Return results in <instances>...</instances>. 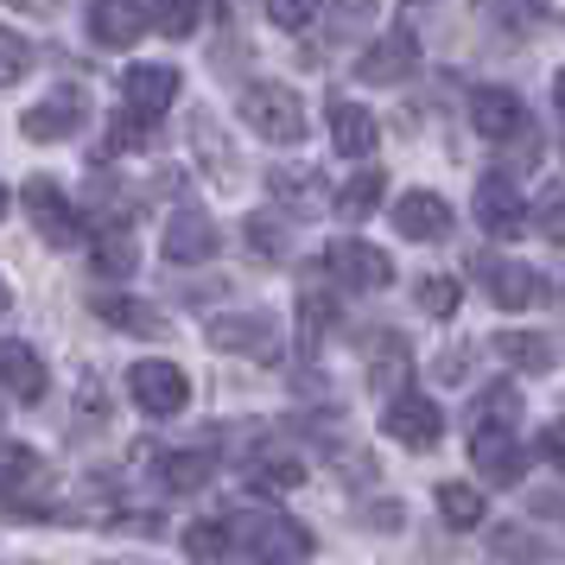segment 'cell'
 Here are the masks:
<instances>
[{
	"instance_id": "cell-39",
	"label": "cell",
	"mask_w": 565,
	"mask_h": 565,
	"mask_svg": "<svg viewBox=\"0 0 565 565\" xmlns=\"http://www.w3.org/2000/svg\"><path fill=\"white\" fill-rule=\"evenodd\" d=\"M540 451H546V458H553V463L565 470V419H559V426H546V433H540Z\"/></svg>"
},
{
	"instance_id": "cell-5",
	"label": "cell",
	"mask_w": 565,
	"mask_h": 565,
	"mask_svg": "<svg viewBox=\"0 0 565 565\" xmlns=\"http://www.w3.org/2000/svg\"><path fill=\"white\" fill-rule=\"evenodd\" d=\"M26 216H32V230L45 235L52 248H77L83 242V216H77V204L64 198V184H52V179H26Z\"/></svg>"
},
{
	"instance_id": "cell-9",
	"label": "cell",
	"mask_w": 565,
	"mask_h": 565,
	"mask_svg": "<svg viewBox=\"0 0 565 565\" xmlns=\"http://www.w3.org/2000/svg\"><path fill=\"white\" fill-rule=\"evenodd\" d=\"M216 248H223V230H216L210 210H198V204L172 210V223H166V235H159V255L179 260V267H198V260H210Z\"/></svg>"
},
{
	"instance_id": "cell-4",
	"label": "cell",
	"mask_w": 565,
	"mask_h": 565,
	"mask_svg": "<svg viewBox=\"0 0 565 565\" xmlns=\"http://www.w3.org/2000/svg\"><path fill=\"white\" fill-rule=\"evenodd\" d=\"M128 394H134V407L147 413V419H172V413L191 407V382H184L179 362H166V356L134 362L128 369Z\"/></svg>"
},
{
	"instance_id": "cell-21",
	"label": "cell",
	"mask_w": 565,
	"mask_h": 565,
	"mask_svg": "<svg viewBox=\"0 0 565 565\" xmlns=\"http://www.w3.org/2000/svg\"><path fill=\"white\" fill-rule=\"evenodd\" d=\"M331 140H337V153H375V140H382V128H375V115L356 103H331Z\"/></svg>"
},
{
	"instance_id": "cell-35",
	"label": "cell",
	"mask_w": 565,
	"mask_h": 565,
	"mask_svg": "<svg viewBox=\"0 0 565 565\" xmlns=\"http://www.w3.org/2000/svg\"><path fill=\"white\" fill-rule=\"evenodd\" d=\"M318 7H324V0H267V20H274V26H286V32H299V26H311V20H318Z\"/></svg>"
},
{
	"instance_id": "cell-13",
	"label": "cell",
	"mask_w": 565,
	"mask_h": 565,
	"mask_svg": "<svg viewBox=\"0 0 565 565\" xmlns=\"http://www.w3.org/2000/svg\"><path fill=\"white\" fill-rule=\"evenodd\" d=\"M147 0H89V39L103 52H128L134 39H147Z\"/></svg>"
},
{
	"instance_id": "cell-25",
	"label": "cell",
	"mask_w": 565,
	"mask_h": 565,
	"mask_svg": "<svg viewBox=\"0 0 565 565\" xmlns=\"http://www.w3.org/2000/svg\"><path fill=\"white\" fill-rule=\"evenodd\" d=\"M382 191H387V179L382 172H356V179L343 184V191H337V216H343V223H362V216H375V204H382Z\"/></svg>"
},
{
	"instance_id": "cell-34",
	"label": "cell",
	"mask_w": 565,
	"mask_h": 565,
	"mask_svg": "<svg viewBox=\"0 0 565 565\" xmlns=\"http://www.w3.org/2000/svg\"><path fill=\"white\" fill-rule=\"evenodd\" d=\"M540 553H546V546H540L527 527H502V534H495V559L502 565H540Z\"/></svg>"
},
{
	"instance_id": "cell-32",
	"label": "cell",
	"mask_w": 565,
	"mask_h": 565,
	"mask_svg": "<svg viewBox=\"0 0 565 565\" xmlns=\"http://www.w3.org/2000/svg\"><path fill=\"white\" fill-rule=\"evenodd\" d=\"M26 71H32V45L13 26H0V89H13Z\"/></svg>"
},
{
	"instance_id": "cell-27",
	"label": "cell",
	"mask_w": 565,
	"mask_h": 565,
	"mask_svg": "<svg viewBox=\"0 0 565 565\" xmlns=\"http://www.w3.org/2000/svg\"><path fill=\"white\" fill-rule=\"evenodd\" d=\"M230 546H235L230 521H191L184 527V559H198V565H216Z\"/></svg>"
},
{
	"instance_id": "cell-23",
	"label": "cell",
	"mask_w": 565,
	"mask_h": 565,
	"mask_svg": "<svg viewBox=\"0 0 565 565\" xmlns=\"http://www.w3.org/2000/svg\"><path fill=\"white\" fill-rule=\"evenodd\" d=\"M210 451H166L159 458V483L172 489V495H191V489H204L210 483Z\"/></svg>"
},
{
	"instance_id": "cell-12",
	"label": "cell",
	"mask_w": 565,
	"mask_h": 565,
	"mask_svg": "<svg viewBox=\"0 0 565 565\" xmlns=\"http://www.w3.org/2000/svg\"><path fill=\"white\" fill-rule=\"evenodd\" d=\"M83 115H89L83 89H52L45 103H32L26 115H20V134L39 140V147H52V140H71V134L83 128Z\"/></svg>"
},
{
	"instance_id": "cell-17",
	"label": "cell",
	"mask_w": 565,
	"mask_h": 565,
	"mask_svg": "<svg viewBox=\"0 0 565 565\" xmlns=\"http://www.w3.org/2000/svg\"><path fill=\"white\" fill-rule=\"evenodd\" d=\"M0 394L13 401H45V356L32 343H0Z\"/></svg>"
},
{
	"instance_id": "cell-41",
	"label": "cell",
	"mask_w": 565,
	"mask_h": 565,
	"mask_svg": "<svg viewBox=\"0 0 565 565\" xmlns=\"http://www.w3.org/2000/svg\"><path fill=\"white\" fill-rule=\"evenodd\" d=\"M553 96H559V115H565V71H559V83H553Z\"/></svg>"
},
{
	"instance_id": "cell-22",
	"label": "cell",
	"mask_w": 565,
	"mask_h": 565,
	"mask_svg": "<svg viewBox=\"0 0 565 565\" xmlns=\"http://www.w3.org/2000/svg\"><path fill=\"white\" fill-rule=\"evenodd\" d=\"M489 350H495L502 362H514V369H527V375H540V369L553 362V343L534 337V331H495L489 337Z\"/></svg>"
},
{
	"instance_id": "cell-20",
	"label": "cell",
	"mask_w": 565,
	"mask_h": 565,
	"mask_svg": "<svg viewBox=\"0 0 565 565\" xmlns=\"http://www.w3.org/2000/svg\"><path fill=\"white\" fill-rule=\"evenodd\" d=\"M89 311H96L103 324H115V331H128V337H159L166 331V318H159L147 299H128V292H96Z\"/></svg>"
},
{
	"instance_id": "cell-2",
	"label": "cell",
	"mask_w": 565,
	"mask_h": 565,
	"mask_svg": "<svg viewBox=\"0 0 565 565\" xmlns=\"http://www.w3.org/2000/svg\"><path fill=\"white\" fill-rule=\"evenodd\" d=\"M242 121H248L260 140H274V147L306 140V103H299V89H286V83H248V89H242Z\"/></svg>"
},
{
	"instance_id": "cell-42",
	"label": "cell",
	"mask_w": 565,
	"mask_h": 565,
	"mask_svg": "<svg viewBox=\"0 0 565 565\" xmlns=\"http://www.w3.org/2000/svg\"><path fill=\"white\" fill-rule=\"evenodd\" d=\"M7 204H13V191H7V184H0V216H7Z\"/></svg>"
},
{
	"instance_id": "cell-38",
	"label": "cell",
	"mask_w": 565,
	"mask_h": 565,
	"mask_svg": "<svg viewBox=\"0 0 565 565\" xmlns=\"http://www.w3.org/2000/svg\"><path fill=\"white\" fill-rule=\"evenodd\" d=\"M534 223H540V230H546V235H553V242H565V184H553V191L540 198Z\"/></svg>"
},
{
	"instance_id": "cell-37",
	"label": "cell",
	"mask_w": 565,
	"mask_h": 565,
	"mask_svg": "<svg viewBox=\"0 0 565 565\" xmlns=\"http://www.w3.org/2000/svg\"><path fill=\"white\" fill-rule=\"evenodd\" d=\"M140 134H147V121H134L128 108H121V115H115V121H108V140H103V159H108V153H128V147H140Z\"/></svg>"
},
{
	"instance_id": "cell-24",
	"label": "cell",
	"mask_w": 565,
	"mask_h": 565,
	"mask_svg": "<svg viewBox=\"0 0 565 565\" xmlns=\"http://www.w3.org/2000/svg\"><path fill=\"white\" fill-rule=\"evenodd\" d=\"M470 433H514V387L495 382L477 394V407H470Z\"/></svg>"
},
{
	"instance_id": "cell-7",
	"label": "cell",
	"mask_w": 565,
	"mask_h": 565,
	"mask_svg": "<svg viewBox=\"0 0 565 565\" xmlns=\"http://www.w3.org/2000/svg\"><path fill=\"white\" fill-rule=\"evenodd\" d=\"M470 128L483 134V140H495V147H509V140H527V108H521V96L514 89H502V83H483V89H470Z\"/></svg>"
},
{
	"instance_id": "cell-30",
	"label": "cell",
	"mask_w": 565,
	"mask_h": 565,
	"mask_svg": "<svg viewBox=\"0 0 565 565\" xmlns=\"http://www.w3.org/2000/svg\"><path fill=\"white\" fill-rule=\"evenodd\" d=\"M267 184H274V198H280L286 210H318V191H324L318 172H292V166H280Z\"/></svg>"
},
{
	"instance_id": "cell-19",
	"label": "cell",
	"mask_w": 565,
	"mask_h": 565,
	"mask_svg": "<svg viewBox=\"0 0 565 565\" xmlns=\"http://www.w3.org/2000/svg\"><path fill=\"white\" fill-rule=\"evenodd\" d=\"M470 458H477V470L489 483H514L527 470V451H521L514 433H470Z\"/></svg>"
},
{
	"instance_id": "cell-18",
	"label": "cell",
	"mask_w": 565,
	"mask_h": 565,
	"mask_svg": "<svg viewBox=\"0 0 565 565\" xmlns=\"http://www.w3.org/2000/svg\"><path fill=\"white\" fill-rule=\"evenodd\" d=\"M413 64H419L413 32H387V39H375V45L356 57V77H362V83H401Z\"/></svg>"
},
{
	"instance_id": "cell-15",
	"label": "cell",
	"mask_w": 565,
	"mask_h": 565,
	"mask_svg": "<svg viewBox=\"0 0 565 565\" xmlns=\"http://www.w3.org/2000/svg\"><path fill=\"white\" fill-rule=\"evenodd\" d=\"M477 223H483L489 235H502V242L527 230V210H521V191H514V184L502 179V172H489V179L477 184Z\"/></svg>"
},
{
	"instance_id": "cell-40",
	"label": "cell",
	"mask_w": 565,
	"mask_h": 565,
	"mask_svg": "<svg viewBox=\"0 0 565 565\" xmlns=\"http://www.w3.org/2000/svg\"><path fill=\"white\" fill-rule=\"evenodd\" d=\"M7 311H13V286L0 280V318H7Z\"/></svg>"
},
{
	"instance_id": "cell-33",
	"label": "cell",
	"mask_w": 565,
	"mask_h": 565,
	"mask_svg": "<svg viewBox=\"0 0 565 565\" xmlns=\"http://www.w3.org/2000/svg\"><path fill=\"white\" fill-rule=\"evenodd\" d=\"M248 248H255L260 260H280L286 255V223H280V216H267V210L248 216Z\"/></svg>"
},
{
	"instance_id": "cell-16",
	"label": "cell",
	"mask_w": 565,
	"mask_h": 565,
	"mask_svg": "<svg viewBox=\"0 0 565 565\" xmlns=\"http://www.w3.org/2000/svg\"><path fill=\"white\" fill-rule=\"evenodd\" d=\"M394 230L407 235V242H445L451 235V204L438 191H407L394 204Z\"/></svg>"
},
{
	"instance_id": "cell-10",
	"label": "cell",
	"mask_w": 565,
	"mask_h": 565,
	"mask_svg": "<svg viewBox=\"0 0 565 565\" xmlns=\"http://www.w3.org/2000/svg\"><path fill=\"white\" fill-rule=\"evenodd\" d=\"M45 483H52L45 458L32 445H20V438H7L0 445V502H20V514H45L39 509V489Z\"/></svg>"
},
{
	"instance_id": "cell-28",
	"label": "cell",
	"mask_w": 565,
	"mask_h": 565,
	"mask_svg": "<svg viewBox=\"0 0 565 565\" xmlns=\"http://www.w3.org/2000/svg\"><path fill=\"white\" fill-rule=\"evenodd\" d=\"M248 483H255V489H299V483H306V458L267 451V458L248 463Z\"/></svg>"
},
{
	"instance_id": "cell-1",
	"label": "cell",
	"mask_w": 565,
	"mask_h": 565,
	"mask_svg": "<svg viewBox=\"0 0 565 565\" xmlns=\"http://www.w3.org/2000/svg\"><path fill=\"white\" fill-rule=\"evenodd\" d=\"M230 534L242 540L260 565H306L311 559V527L292 521L286 509H248L242 521H230Z\"/></svg>"
},
{
	"instance_id": "cell-3",
	"label": "cell",
	"mask_w": 565,
	"mask_h": 565,
	"mask_svg": "<svg viewBox=\"0 0 565 565\" xmlns=\"http://www.w3.org/2000/svg\"><path fill=\"white\" fill-rule=\"evenodd\" d=\"M204 337L223 350V356L280 362V324H274V311H223V318L204 324Z\"/></svg>"
},
{
	"instance_id": "cell-29",
	"label": "cell",
	"mask_w": 565,
	"mask_h": 565,
	"mask_svg": "<svg viewBox=\"0 0 565 565\" xmlns=\"http://www.w3.org/2000/svg\"><path fill=\"white\" fill-rule=\"evenodd\" d=\"M147 20H153L166 39H191L198 20H204V0H153V7H147Z\"/></svg>"
},
{
	"instance_id": "cell-14",
	"label": "cell",
	"mask_w": 565,
	"mask_h": 565,
	"mask_svg": "<svg viewBox=\"0 0 565 565\" xmlns=\"http://www.w3.org/2000/svg\"><path fill=\"white\" fill-rule=\"evenodd\" d=\"M483 280H489V299H495L502 311L546 306V274L527 267V260H483Z\"/></svg>"
},
{
	"instance_id": "cell-6",
	"label": "cell",
	"mask_w": 565,
	"mask_h": 565,
	"mask_svg": "<svg viewBox=\"0 0 565 565\" xmlns=\"http://www.w3.org/2000/svg\"><path fill=\"white\" fill-rule=\"evenodd\" d=\"M382 433L394 438V445H413V451H433L438 438H445V413L426 401V394H413V387H401L394 401L382 407Z\"/></svg>"
},
{
	"instance_id": "cell-31",
	"label": "cell",
	"mask_w": 565,
	"mask_h": 565,
	"mask_svg": "<svg viewBox=\"0 0 565 565\" xmlns=\"http://www.w3.org/2000/svg\"><path fill=\"white\" fill-rule=\"evenodd\" d=\"M438 514H445L451 527H477V521H483V495L470 483H438Z\"/></svg>"
},
{
	"instance_id": "cell-26",
	"label": "cell",
	"mask_w": 565,
	"mask_h": 565,
	"mask_svg": "<svg viewBox=\"0 0 565 565\" xmlns=\"http://www.w3.org/2000/svg\"><path fill=\"white\" fill-rule=\"evenodd\" d=\"M89 260H96V274H108V280H128L134 267H140L128 230H103L96 235V248H89Z\"/></svg>"
},
{
	"instance_id": "cell-11",
	"label": "cell",
	"mask_w": 565,
	"mask_h": 565,
	"mask_svg": "<svg viewBox=\"0 0 565 565\" xmlns=\"http://www.w3.org/2000/svg\"><path fill=\"white\" fill-rule=\"evenodd\" d=\"M121 103H128L134 121L153 128L159 115L179 103V71H172V64H128V77H121Z\"/></svg>"
},
{
	"instance_id": "cell-8",
	"label": "cell",
	"mask_w": 565,
	"mask_h": 565,
	"mask_svg": "<svg viewBox=\"0 0 565 565\" xmlns=\"http://www.w3.org/2000/svg\"><path fill=\"white\" fill-rule=\"evenodd\" d=\"M324 274H331L343 292H382L394 280V260L382 248H369V242H331L324 248Z\"/></svg>"
},
{
	"instance_id": "cell-36",
	"label": "cell",
	"mask_w": 565,
	"mask_h": 565,
	"mask_svg": "<svg viewBox=\"0 0 565 565\" xmlns=\"http://www.w3.org/2000/svg\"><path fill=\"white\" fill-rule=\"evenodd\" d=\"M419 306L433 311V318H451V311H458V280H445V274L419 280Z\"/></svg>"
}]
</instances>
